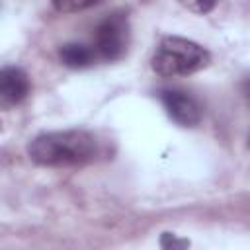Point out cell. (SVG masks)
Returning a JSON list of instances; mask_svg holds the SVG:
<instances>
[{"mask_svg":"<svg viewBox=\"0 0 250 250\" xmlns=\"http://www.w3.org/2000/svg\"><path fill=\"white\" fill-rule=\"evenodd\" d=\"M27 154L39 166H49V168L84 166L96 160L98 141L94 133L84 129L49 131L31 139V143L27 145Z\"/></svg>","mask_w":250,"mask_h":250,"instance_id":"obj_1","label":"cell"},{"mask_svg":"<svg viewBox=\"0 0 250 250\" xmlns=\"http://www.w3.org/2000/svg\"><path fill=\"white\" fill-rule=\"evenodd\" d=\"M209 62H211V55L203 45L178 35L162 37L150 59L152 70L164 78L188 76L199 72Z\"/></svg>","mask_w":250,"mask_h":250,"instance_id":"obj_2","label":"cell"},{"mask_svg":"<svg viewBox=\"0 0 250 250\" xmlns=\"http://www.w3.org/2000/svg\"><path fill=\"white\" fill-rule=\"evenodd\" d=\"M129 47V21L121 12L105 16L94 33V51L104 61H117Z\"/></svg>","mask_w":250,"mask_h":250,"instance_id":"obj_3","label":"cell"},{"mask_svg":"<svg viewBox=\"0 0 250 250\" xmlns=\"http://www.w3.org/2000/svg\"><path fill=\"white\" fill-rule=\"evenodd\" d=\"M160 102L172 121L182 127H195L203 117V107L189 92L182 88H164L160 90Z\"/></svg>","mask_w":250,"mask_h":250,"instance_id":"obj_4","label":"cell"},{"mask_svg":"<svg viewBox=\"0 0 250 250\" xmlns=\"http://www.w3.org/2000/svg\"><path fill=\"white\" fill-rule=\"evenodd\" d=\"M29 94V76L20 66L0 68V104L14 105L25 100Z\"/></svg>","mask_w":250,"mask_h":250,"instance_id":"obj_5","label":"cell"},{"mask_svg":"<svg viewBox=\"0 0 250 250\" xmlns=\"http://www.w3.org/2000/svg\"><path fill=\"white\" fill-rule=\"evenodd\" d=\"M59 57L68 68H88L96 61V51L84 43H66L61 47Z\"/></svg>","mask_w":250,"mask_h":250,"instance_id":"obj_6","label":"cell"},{"mask_svg":"<svg viewBox=\"0 0 250 250\" xmlns=\"http://www.w3.org/2000/svg\"><path fill=\"white\" fill-rule=\"evenodd\" d=\"M53 8L57 12L62 14H74V12H82L86 8H92L94 4H98L100 0H51Z\"/></svg>","mask_w":250,"mask_h":250,"instance_id":"obj_7","label":"cell"},{"mask_svg":"<svg viewBox=\"0 0 250 250\" xmlns=\"http://www.w3.org/2000/svg\"><path fill=\"white\" fill-rule=\"evenodd\" d=\"M184 8H188L189 12H195V14H207L215 8L217 0H178Z\"/></svg>","mask_w":250,"mask_h":250,"instance_id":"obj_8","label":"cell"},{"mask_svg":"<svg viewBox=\"0 0 250 250\" xmlns=\"http://www.w3.org/2000/svg\"><path fill=\"white\" fill-rule=\"evenodd\" d=\"M160 244H162L164 248H184V246H189L188 240H178V238H176L174 234H170V232H164V234H162Z\"/></svg>","mask_w":250,"mask_h":250,"instance_id":"obj_9","label":"cell"}]
</instances>
